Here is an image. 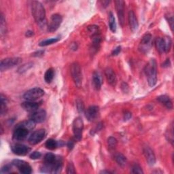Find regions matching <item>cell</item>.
<instances>
[{
  "mask_svg": "<svg viewBox=\"0 0 174 174\" xmlns=\"http://www.w3.org/2000/svg\"><path fill=\"white\" fill-rule=\"evenodd\" d=\"M46 136L45 129H41L33 132L29 138L28 142L31 145H35L42 142Z\"/></svg>",
  "mask_w": 174,
  "mask_h": 174,
  "instance_id": "cell-9",
  "label": "cell"
},
{
  "mask_svg": "<svg viewBox=\"0 0 174 174\" xmlns=\"http://www.w3.org/2000/svg\"><path fill=\"white\" fill-rule=\"evenodd\" d=\"M8 103V100L6 97V96L3 94H1V110H0V112H1L2 115L5 114L7 112V103Z\"/></svg>",
  "mask_w": 174,
  "mask_h": 174,
  "instance_id": "cell-28",
  "label": "cell"
},
{
  "mask_svg": "<svg viewBox=\"0 0 174 174\" xmlns=\"http://www.w3.org/2000/svg\"><path fill=\"white\" fill-rule=\"evenodd\" d=\"M22 61V59L19 57H10L3 59L0 64V69L2 72L6 71L9 69L14 68L19 65Z\"/></svg>",
  "mask_w": 174,
  "mask_h": 174,
  "instance_id": "cell-4",
  "label": "cell"
},
{
  "mask_svg": "<svg viewBox=\"0 0 174 174\" xmlns=\"http://www.w3.org/2000/svg\"><path fill=\"white\" fill-rule=\"evenodd\" d=\"M131 118V113L130 112H125L124 114V120H129Z\"/></svg>",
  "mask_w": 174,
  "mask_h": 174,
  "instance_id": "cell-45",
  "label": "cell"
},
{
  "mask_svg": "<svg viewBox=\"0 0 174 174\" xmlns=\"http://www.w3.org/2000/svg\"><path fill=\"white\" fill-rule=\"evenodd\" d=\"M60 38H51V39H48L43 40L41 42H40L39 46H46L49 45H51V44L56 43L60 40Z\"/></svg>",
  "mask_w": 174,
  "mask_h": 174,
  "instance_id": "cell-32",
  "label": "cell"
},
{
  "mask_svg": "<svg viewBox=\"0 0 174 174\" xmlns=\"http://www.w3.org/2000/svg\"><path fill=\"white\" fill-rule=\"evenodd\" d=\"M116 10L118 14V20H119L120 25L123 27L125 23V14H124V8H125V2L122 0H117L115 1Z\"/></svg>",
  "mask_w": 174,
  "mask_h": 174,
  "instance_id": "cell-14",
  "label": "cell"
},
{
  "mask_svg": "<svg viewBox=\"0 0 174 174\" xmlns=\"http://www.w3.org/2000/svg\"><path fill=\"white\" fill-rule=\"evenodd\" d=\"M92 38V42L90 48V50L92 54H95L98 51L99 47H100V44L101 42V36L100 34L94 35L91 37Z\"/></svg>",
  "mask_w": 174,
  "mask_h": 174,
  "instance_id": "cell-19",
  "label": "cell"
},
{
  "mask_svg": "<svg viewBox=\"0 0 174 174\" xmlns=\"http://www.w3.org/2000/svg\"><path fill=\"white\" fill-rule=\"evenodd\" d=\"M76 108L78 111V112L80 114H82L83 113L85 109H84V105L83 103V101H81L80 99H78L76 101Z\"/></svg>",
  "mask_w": 174,
  "mask_h": 174,
  "instance_id": "cell-37",
  "label": "cell"
},
{
  "mask_svg": "<svg viewBox=\"0 0 174 174\" xmlns=\"http://www.w3.org/2000/svg\"><path fill=\"white\" fill-rule=\"evenodd\" d=\"M151 41H152V35L150 33H146L141 40L139 44V50L143 53H146L150 50L151 48Z\"/></svg>",
  "mask_w": 174,
  "mask_h": 174,
  "instance_id": "cell-13",
  "label": "cell"
},
{
  "mask_svg": "<svg viewBox=\"0 0 174 174\" xmlns=\"http://www.w3.org/2000/svg\"><path fill=\"white\" fill-rule=\"evenodd\" d=\"M45 146L47 149L54 150L59 146V142L53 139H49L46 141L45 143Z\"/></svg>",
  "mask_w": 174,
  "mask_h": 174,
  "instance_id": "cell-29",
  "label": "cell"
},
{
  "mask_svg": "<svg viewBox=\"0 0 174 174\" xmlns=\"http://www.w3.org/2000/svg\"><path fill=\"white\" fill-rule=\"evenodd\" d=\"M71 73L72 76V78L74 81L76 86L80 87L82 85V75L81 68L78 63L74 62L71 65Z\"/></svg>",
  "mask_w": 174,
  "mask_h": 174,
  "instance_id": "cell-3",
  "label": "cell"
},
{
  "mask_svg": "<svg viewBox=\"0 0 174 174\" xmlns=\"http://www.w3.org/2000/svg\"><path fill=\"white\" fill-rule=\"evenodd\" d=\"M99 114V108L97 106H91L88 107V109L85 111V116L90 122L95 121L98 118Z\"/></svg>",
  "mask_w": 174,
  "mask_h": 174,
  "instance_id": "cell-11",
  "label": "cell"
},
{
  "mask_svg": "<svg viewBox=\"0 0 174 174\" xmlns=\"http://www.w3.org/2000/svg\"><path fill=\"white\" fill-rule=\"evenodd\" d=\"M155 45L159 53H166V44L164 38H158L155 42Z\"/></svg>",
  "mask_w": 174,
  "mask_h": 174,
  "instance_id": "cell-23",
  "label": "cell"
},
{
  "mask_svg": "<svg viewBox=\"0 0 174 174\" xmlns=\"http://www.w3.org/2000/svg\"><path fill=\"white\" fill-rule=\"evenodd\" d=\"M29 131L27 129L16 126L13 133V139L16 141H23L27 138Z\"/></svg>",
  "mask_w": 174,
  "mask_h": 174,
  "instance_id": "cell-12",
  "label": "cell"
},
{
  "mask_svg": "<svg viewBox=\"0 0 174 174\" xmlns=\"http://www.w3.org/2000/svg\"><path fill=\"white\" fill-rule=\"evenodd\" d=\"M44 50H39V51H38V52H36V53H33V57H41V56H42V55L44 54Z\"/></svg>",
  "mask_w": 174,
  "mask_h": 174,
  "instance_id": "cell-46",
  "label": "cell"
},
{
  "mask_svg": "<svg viewBox=\"0 0 174 174\" xmlns=\"http://www.w3.org/2000/svg\"><path fill=\"white\" fill-rule=\"evenodd\" d=\"M144 157H145L146 161L149 165H154L156 162V157L153 150L150 147H145L143 150Z\"/></svg>",
  "mask_w": 174,
  "mask_h": 174,
  "instance_id": "cell-17",
  "label": "cell"
},
{
  "mask_svg": "<svg viewBox=\"0 0 174 174\" xmlns=\"http://www.w3.org/2000/svg\"><path fill=\"white\" fill-rule=\"evenodd\" d=\"M0 32H1V35L3 36L6 34V24L4 16L3 14H1V18H0Z\"/></svg>",
  "mask_w": 174,
  "mask_h": 174,
  "instance_id": "cell-33",
  "label": "cell"
},
{
  "mask_svg": "<svg viewBox=\"0 0 174 174\" xmlns=\"http://www.w3.org/2000/svg\"><path fill=\"white\" fill-rule=\"evenodd\" d=\"M100 173H111V172L109 171H106V170H103V171L100 172Z\"/></svg>",
  "mask_w": 174,
  "mask_h": 174,
  "instance_id": "cell-50",
  "label": "cell"
},
{
  "mask_svg": "<svg viewBox=\"0 0 174 174\" xmlns=\"http://www.w3.org/2000/svg\"><path fill=\"white\" fill-rule=\"evenodd\" d=\"M92 84L95 90L99 91L101 89L102 84V78L100 73L98 72H95L92 74Z\"/></svg>",
  "mask_w": 174,
  "mask_h": 174,
  "instance_id": "cell-21",
  "label": "cell"
},
{
  "mask_svg": "<svg viewBox=\"0 0 174 174\" xmlns=\"http://www.w3.org/2000/svg\"><path fill=\"white\" fill-rule=\"evenodd\" d=\"M114 159L116 161L117 163L119 165L120 167H124L127 164V158H126L123 154L118 153L115 156H114Z\"/></svg>",
  "mask_w": 174,
  "mask_h": 174,
  "instance_id": "cell-25",
  "label": "cell"
},
{
  "mask_svg": "<svg viewBox=\"0 0 174 174\" xmlns=\"http://www.w3.org/2000/svg\"><path fill=\"white\" fill-rule=\"evenodd\" d=\"M54 76V70L53 68H49L47 69L45 74H44V80L45 82L48 84L50 83L53 81Z\"/></svg>",
  "mask_w": 174,
  "mask_h": 174,
  "instance_id": "cell-26",
  "label": "cell"
},
{
  "mask_svg": "<svg viewBox=\"0 0 174 174\" xmlns=\"http://www.w3.org/2000/svg\"><path fill=\"white\" fill-rule=\"evenodd\" d=\"M144 72L148 79L149 86H155L157 82V64L154 59H152L144 68Z\"/></svg>",
  "mask_w": 174,
  "mask_h": 174,
  "instance_id": "cell-2",
  "label": "cell"
},
{
  "mask_svg": "<svg viewBox=\"0 0 174 174\" xmlns=\"http://www.w3.org/2000/svg\"><path fill=\"white\" fill-rule=\"evenodd\" d=\"M104 72L108 84L113 87H116L117 84V77L114 70L110 68H107Z\"/></svg>",
  "mask_w": 174,
  "mask_h": 174,
  "instance_id": "cell-16",
  "label": "cell"
},
{
  "mask_svg": "<svg viewBox=\"0 0 174 174\" xmlns=\"http://www.w3.org/2000/svg\"><path fill=\"white\" fill-rule=\"evenodd\" d=\"M83 128L84 123L82 118L80 117L75 118V120L73 122V132L76 140L79 141L82 138Z\"/></svg>",
  "mask_w": 174,
  "mask_h": 174,
  "instance_id": "cell-6",
  "label": "cell"
},
{
  "mask_svg": "<svg viewBox=\"0 0 174 174\" xmlns=\"http://www.w3.org/2000/svg\"><path fill=\"white\" fill-rule=\"evenodd\" d=\"M29 118H30L31 120L35 122V123H42L46 120V112L44 110H36L31 114Z\"/></svg>",
  "mask_w": 174,
  "mask_h": 174,
  "instance_id": "cell-15",
  "label": "cell"
},
{
  "mask_svg": "<svg viewBox=\"0 0 174 174\" xmlns=\"http://www.w3.org/2000/svg\"><path fill=\"white\" fill-rule=\"evenodd\" d=\"M42 157V154L40 153L38 151H35L32 153L30 154V158L33 159V160H36V159H39L40 158H41Z\"/></svg>",
  "mask_w": 174,
  "mask_h": 174,
  "instance_id": "cell-40",
  "label": "cell"
},
{
  "mask_svg": "<svg viewBox=\"0 0 174 174\" xmlns=\"http://www.w3.org/2000/svg\"><path fill=\"white\" fill-rule=\"evenodd\" d=\"M35 122H33V120H25L21 122V123H18L16 126L17 127H23L27 129L29 131H30L31 130H33V129L35 128Z\"/></svg>",
  "mask_w": 174,
  "mask_h": 174,
  "instance_id": "cell-24",
  "label": "cell"
},
{
  "mask_svg": "<svg viewBox=\"0 0 174 174\" xmlns=\"http://www.w3.org/2000/svg\"><path fill=\"white\" fill-rule=\"evenodd\" d=\"M157 100L162 105H164L167 109L172 110L173 108V103L169 96L165 95H161L157 97Z\"/></svg>",
  "mask_w": 174,
  "mask_h": 174,
  "instance_id": "cell-22",
  "label": "cell"
},
{
  "mask_svg": "<svg viewBox=\"0 0 174 174\" xmlns=\"http://www.w3.org/2000/svg\"><path fill=\"white\" fill-rule=\"evenodd\" d=\"M165 41V44H166V53H169V52L171 50V48L172 45V39L169 36H166L164 38Z\"/></svg>",
  "mask_w": 174,
  "mask_h": 174,
  "instance_id": "cell-36",
  "label": "cell"
},
{
  "mask_svg": "<svg viewBox=\"0 0 174 174\" xmlns=\"http://www.w3.org/2000/svg\"><path fill=\"white\" fill-rule=\"evenodd\" d=\"M120 51H121V46H118L112 51V54L113 56H116V55H118L120 53Z\"/></svg>",
  "mask_w": 174,
  "mask_h": 174,
  "instance_id": "cell-44",
  "label": "cell"
},
{
  "mask_svg": "<svg viewBox=\"0 0 174 174\" xmlns=\"http://www.w3.org/2000/svg\"><path fill=\"white\" fill-rule=\"evenodd\" d=\"M11 171V167L10 165H6L3 166L1 169V173H8Z\"/></svg>",
  "mask_w": 174,
  "mask_h": 174,
  "instance_id": "cell-42",
  "label": "cell"
},
{
  "mask_svg": "<svg viewBox=\"0 0 174 174\" xmlns=\"http://www.w3.org/2000/svg\"><path fill=\"white\" fill-rule=\"evenodd\" d=\"M132 173H143V170L141 167L138 164H135L132 167Z\"/></svg>",
  "mask_w": 174,
  "mask_h": 174,
  "instance_id": "cell-38",
  "label": "cell"
},
{
  "mask_svg": "<svg viewBox=\"0 0 174 174\" xmlns=\"http://www.w3.org/2000/svg\"><path fill=\"white\" fill-rule=\"evenodd\" d=\"M62 21V16L59 14H54L52 15L50 18L49 25H48V31L51 33L56 31L60 27Z\"/></svg>",
  "mask_w": 174,
  "mask_h": 174,
  "instance_id": "cell-7",
  "label": "cell"
},
{
  "mask_svg": "<svg viewBox=\"0 0 174 174\" xmlns=\"http://www.w3.org/2000/svg\"><path fill=\"white\" fill-rule=\"evenodd\" d=\"M67 173L68 174H72V173H76L75 171V167L73 166L72 162H69L68 167H67Z\"/></svg>",
  "mask_w": 174,
  "mask_h": 174,
  "instance_id": "cell-39",
  "label": "cell"
},
{
  "mask_svg": "<svg viewBox=\"0 0 174 174\" xmlns=\"http://www.w3.org/2000/svg\"><path fill=\"white\" fill-rule=\"evenodd\" d=\"M109 27L110 30L113 33H115L116 31V23L114 18V14L112 12L109 13Z\"/></svg>",
  "mask_w": 174,
  "mask_h": 174,
  "instance_id": "cell-27",
  "label": "cell"
},
{
  "mask_svg": "<svg viewBox=\"0 0 174 174\" xmlns=\"http://www.w3.org/2000/svg\"><path fill=\"white\" fill-rule=\"evenodd\" d=\"M33 35H34V33H33L32 31H28L25 33V36L27 37V38H30V37L33 36Z\"/></svg>",
  "mask_w": 174,
  "mask_h": 174,
  "instance_id": "cell-49",
  "label": "cell"
},
{
  "mask_svg": "<svg viewBox=\"0 0 174 174\" xmlns=\"http://www.w3.org/2000/svg\"><path fill=\"white\" fill-rule=\"evenodd\" d=\"M128 18H129V26H130L131 29L133 31H136L138 29L139 23H138V19H137V17L135 16V14L133 10H130L129 12Z\"/></svg>",
  "mask_w": 174,
  "mask_h": 174,
  "instance_id": "cell-20",
  "label": "cell"
},
{
  "mask_svg": "<svg viewBox=\"0 0 174 174\" xmlns=\"http://www.w3.org/2000/svg\"><path fill=\"white\" fill-rule=\"evenodd\" d=\"M73 146H74V142H73V141H69L68 143V148H69V150H72Z\"/></svg>",
  "mask_w": 174,
  "mask_h": 174,
  "instance_id": "cell-47",
  "label": "cell"
},
{
  "mask_svg": "<svg viewBox=\"0 0 174 174\" xmlns=\"http://www.w3.org/2000/svg\"><path fill=\"white\" fill-rule=\"evenodd\" d=\"M166 138L168 142L172 143V145L173 144V122H172L171 125L169 126V129L166 132Z\"/></svg>",
  "mask_w": 174,
  "mask_h": 174,
  "instance_id": "cell-30",
  "label": "cell"
},
{
  "mask_svg": "<svg viewBox=\"0 0 174 174\" xmlns=\"http://www.w3.org/2000/svg\"><path fill=\"white\" fill-rule=\"evenodd\" d=\"M44 95V91L42 88L36 87L25 92L23 95V98L25 100H27V101H35V100L42 97Z\"/></svg>",
  "mask_w": 174,
  "mask_h": 174,
  "instance_id": "cell-5",
  "label": "cell"
},
{
  "mask_svg": "<svg viewBox=\"0 0 174 174\" xmlns=\"http://www.w3.org/2000/svg\"><path fill=\"white\" fill-rule=\"evenodd\" d=\"M31 12L34 20L39 25L40 27H45L46 11L42 3L38 1H33L31 4Z\"/></svg>",
  "mask_w": 174,
  "mask_h": 174,
  "instance_id": "cell-1",
  "label": "cell"
},
{
  "mask_svg": "<svg viewBox=\"0 0 174 174\" xmlns=\"http://www.w3.org/2000/svg\"><path fill=\"white\" fill-rule=\"evenodd\" d=\"M40 106V103L38 102L32 101H26L21 103L22 108L27 112H33L38 110Z\"/></svg>",
  "mask_w": 174,
  "mask_h": 174,
  "instance_id": "cell-18",
  "label": "cell"
},
{
  "mask_svg": "<svg viewBox=\"0 0 174 174\" xmlns=\"http://www.w3.org/2000/svg\"><path fill=\"white\" fill-rule=\"evenodd\" d=\"M33 63L31 62L30 63H27L23 64V65H21L19 68H18L17 72L20 74H23V73L27 72L28 70L30 69L31 68H33Z\"/></svg>",
  "mask_w": 174,
  "mask_h": 174,
  "instance_id": "cell-31",
  "label": "cell"
},
{
  "mask_svg": "<svg viewBox=\"0 0 174 174\" xmlns=\"http://www.w3.org/2000/svg\"><path fill=\"white\" fill-rule=\"evenodd\" d=\"M12 153L18 156H25L30 153L31 148L22 143H14L11 146Z\"/></svg>",
  "mask_w": 174,
  "mask_h": 174,
  "instance_id": "cell-10",
  "label": "cell"
},
{
  "mask_svg": "<svg viewBox=\"0 0 174 174\" xmlns=\"http://www.w3.org/2000/svg\"><path fill=\"white\" fill-rule=\"evenodd\" d=\"M167 20L168 23L170 25V27H171L172 30L173 31V14H169V16H166Z\"/></svg>",
  "mask_w": 174,
  "mask_h": 174,
  "instance_id": "cell-41",
  "label": "cell"
},
{
  "mask_svg": "<svg viewBox=\"0 0 174 174\" xmlns=\"http://www.w3.org/2000/svg\"><path fill=\"white\" fill-rule=\"evenodd\" d=\"M87 29H88V33H90V35H91V37L100 34L99 28V27H97V26H96V25L88 26Z\"/></svg>",
  "mask_w": 174,
  "mask_h": 174,
  "instance_id": "cell-34",
  "label": "cell"
},
{
  "mask_svg": "<svg viewBox=\"0 0 174 174\" xmlns=\"http://www.w3.org/2000/svg\"><path fill=\"white\" fill-rule=\"evenodd\" d=\"M12 164L15 166L21 173L23 174H30L32 173V168L28 162L24 161L15 159L12 162Z\"/></svg>",
  "mask_w": 174,
  "mask_h": 174,
  "instance_id": "cell-8",
  "label": "cell"
},
{
  "mask_svg": "<svg viewBox=\"0 0 174 174\" xmlns=\"http://www.w3.org/2000/svg\"><path fill=\"white\" fill-rule=\"evenodd\" d=\"M101 128H102V124L101 123H99L98 125H97V126H96L95 129H92V131H91V135H93L95 133H97L99 130H101Z\"/></svg>",
  "mask_w": 174,
  "mask_h": 174,
  "instance_id": "cell-43",
  "label": "cell"
},
{
  "mask_svg": "<svg viewBox=\"0 0 174 174\" xmlns=\"http://www.w3.org/2000/svg\"><path fill=\"white\" fill-rule=\"evenodd\" d=\"M170 65V61L169 59H167V60L163 63V64H162V67H164V68H167Z\"/></svg>",
  "mask_w": 174,
  "mask_h": 174,
  "instance_id": "cell-48",
  "label": "cell"
},
{
  "mask_svg": "<svg viewBox=\"0 0 174 174\" xmlns=\"http://www.w3.org/2000/svg\"><path fill=\"white\" fill-rule=\"evenodd\" d=\"M117 139L114 138V137H110L108 139V144L110 149H114L117 146Z\"/></svg>",
  "mask_w": 174,
  "mask_h": 174,
  "instance_id": "cell-35",
  "label": "cell"
}]
</instances>
